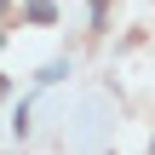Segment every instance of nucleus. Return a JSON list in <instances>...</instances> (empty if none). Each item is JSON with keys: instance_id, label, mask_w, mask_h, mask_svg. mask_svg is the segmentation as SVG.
<instances>
[{"instance_id": "obj_1", "label": "nucleus", "mask_w": 155, "mask_h": 155, "mask_svg": "<svg viewBox=\"0 0 155 155\" xmlns=\"http://www.w3.org/2000/svg\"><path fill=\"white\" fill-rule=\"evenodd\" d=\"M52 17H58L52 0H29V23H52Z\"/></svg>"}, {"instance_id": "obj_2", "label": "nucleus", "mask_w": 155, "mask_h": 155, "mask_svg": "<svg viewBox=\"0 0 155 155\" xmlns=\"http://www.w3.org/2000/svg\"><path fill=\"white\" fill-rule=\"evenodd\" d=\"M0 98H6V75H0Z\"/></svg>"}, {"instance_id": "obj_3", "label": "nucleus", "mask_w": 155, "mask_h": 155, "mask_svg": "<svg viewBox=\"0 0 155 155\" xmlns=\"http://www.w3.org/2000/svg\"><path fill=\"white\" fill-rule=\"evenodd\" d=\"M0 40H6V35H0Z\"/></svg>"}]
</instances>
